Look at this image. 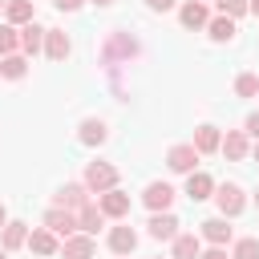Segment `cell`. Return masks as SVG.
<instances>
[{
  "instance_id": "obj_1",
  "label": "cell",
  "mask_w": 259,
  "mask_h": 259,
  "mask_svg": "<svg viewBox=\"0 0 259 259\" xmlns=\"http://www.w3.org/2000/svg\"><path fill=\"white\" fill-rule=\"evenodd\" d=\"M85 186H89L93 194L113 190V186H117V166H109V162H89V166H85Z\"/></svg>"
},
{
  "instance_id": "obj_2",
  "label": "cell",
  "mask_w": 259,
  "mask_h": 259,
  "mask_svg": "<svg viewBox=\"0 0 259 259\" xmlns=\"http://www.w3.org/2000/svg\"><path fill=\"white\" fill-rule=\"evenodd\" d=\"M214 202H219L223 219H235V214L247 206V198H243V190H239L235 182H227V186H214Z\"/></svg>"
},
{
  "instance_id": "obj_3",
  "label": "cell",
  "mask_w": 259,
  "mask_h": 259,
  "mask_svg": "<svg viewBox=\"0 0 259 259\" xmlns=\"http://www.w3.org/2000/svg\"><path fill=\"white\" fill-rule=\"evenodd\" d=\"M57 206H61V210H81V206H89V186H85V182H65V186L57 190Z\"/></svg>"
},
{
  "instance_id": "obj_4",
  "label": "cell",
  "mask_w": 259,
  "mask_h": 259,
  "mask_svg": "<svg viewBox=\"0 0 259 259\" xmlns=\"http://www.w3.org/2000/svg\"><path fill=\"white\" fill-rule=\"evenodd\" d=\"M166 166H170L174 174H194V166H198V150H194V146H170Z\"/></svg>"
},
{
  "instance_id": "obj_5",
  "label": "cell",
  "mask_w": 259,
  "mask_h": 259,
  "mask_svg": "<svg viewBox=\"0 0 259 259\" xmlns=\"http://www.w3.org/2000/svg\"><path fill=\"white\" fill-rule=\"evenodd\" d=\"M97 206H101L105 219H125V214H130V194H121V190L113 186V190L97 194Z\"/></svg>"
},
{
  "instance_id": "obj_6",
  "label": "cell",
  "mask_w": 259,
  "mask_h": 259,
  "mask_svg": "<svg viewBox=\"0 0 259 259\" xmlns=\"http://www.w3.org/2000/svg\"><path fill=\"white\" fill-rule=\"evenodd\" d=\"M45 227H49L53 235H65V239L81 231V227H77V214H73V210H61V206H53V210L45 214Z\"/></svg>"
},
{
  "instance_id": "obj_7",
  "label": "cell",
  "mask_w": 259,
  "mask_h": 259,
  "mask_svg": "<svg viewBox=\"0 0 259 259\" xmlns=\"http://www.w3.org/2000/svg\"><path fill=\"white\" fill-rule=\"evenodd\" d=\"M142 202L158 214V210H170V202H174V190L166 186V182H150L146 186V194H142Z\"/></svg>"
},
{
  "instance_id": "obj_8",
  "label": "cell",
  "mask_w": 259,
  "mask_h": 259,
  "mask_svg": "<svg viewBox=\"0 0 259 259\" xmlns=\"http://www.w3.org/2000/svg\"><path fill=\"white\" fill-rule=\"evenodd\" d=\"M93 235H69L65 243H61V255L65 259H93Z\"/></svg>"
},
{
  "instance_id": "obj_9",
  "label": "cell",
  "mask_w": 259,
  "mask_h": 259,
  "mask_svg": "<svg viewBox=\"0 0 259 259\" xmlns=\"http://www.w3.org/2000/svg\"><path fill=\"white\" fill-rule=\"evenodd\" d=\"M77 227H81V235H97V231L105 227V214H101V206H97V202L81 206V210H77Z\"/></svg>"
},
{
  "instance_id": "obj_10",
  "label": "cell",
  "mask_w": 259,
  "mask_h": 259,
  "mask_svg": "<svg viewBox=\"0 0 259 259\" xmlns=\"http://www.w3.org/2000/svg\"><path fill=\"white\" fill-rule=\"evenodd\" d=\"M150 235H154V239H170V243H174V239H178V219H174L170 210H158V214L150 219Z\"/></svg>"
},
{
  "instance_id": "obj_11",
  "label": "cell",
  "mask_w": 259,
  "mask_h": 259,
  "mask_svg": "<svg viewBox=\"0 0 259 259\" xmlns=\"http://www.w3.org/2000/svg\"><path fill=\"white\" fill-rule=\"evenodd\" d=\"M178 16H182V24H186V28H206V24H210V16H206V4H202V0H186Z\"/></svg>"
},
{
  "instance_id": "obj_12",
  "label": "cell",
  "mask_w": 259,
  "mask_h": 259,
  "mask_svg": "<svg viewBox=\"0 0 259 259\" xmlns=\"http://www.w3.org/2000/svg\"><path fill=\"white\" fill-rule=\"evenodd\" d=\"M219 150H223V154H227L231 162H243L251 146H247V134H243V130H231V134L223 138V146H219Z\"/></svg>"
},
{
  "instance_id": "obj_13",
  "label": "cell",
  "mask_w": 259,
  "mask_h": 259,
  "mask_svg": "<svg viewBox=\"0 0 259 259\" xmlns=\"http://www.w3.org/2000/svg\"><path fill=\"white\" fill-rule=\"evenodd\" d=\"M202 239H206L210 247L231 243V227H227V219H223V214H219V219H206V223H202Z\"/></svg>"
},
{
  "instance_id": "obj_14",
  "label": "cell",
  "mask_w": 259,
  "mask_h": 259,
  "mask_svg": "<svg viewBox=\"0 0 259 259\" xmlns=\"http://www.w3.org/2000/svg\"><path fill=\"white\" fill-rule=\"evenodd\" d=\"M28 247H32L36 255H57V251H61V243H57V235H53L49 227H36V231L28 235Z\"/></svg>"
},
{
  "instance_id": "obj_15",
  "label": "cell",
  "mask_w": 259,
  "mask_h": 259,
  "mask_svg": "<svg viewBox=\"0 0 259 259\" xmlns=\"http://www.w3.org/2000/svg\"><path fill=\"white\" fill-rule=\"evenodd\" d=\"M69 36L61 32V28H49V36H45V53H49V61H65L69 57Z\"/></svg>"
},
{
  "instance_id": "obj_16",
  "label": "cell",
  "mask_w": 259,
  "mask_h": 259,
  "mask_svg": "<svg viewBox=\"0 0 259 259\" xmlns=\"http://www.w3.org/2000/svg\"><path fill=\"white\" fill-rule=\"evenodd\" d=\"M186 194H190L194 202H202V198H210V194H214V182H210V174H202V170H194V174L186 178Z\"/></svg>"
},
{
  "instance_id": "obj_17",
  "label": "cell",
  "mask_w": 259,
  "mask_h": 259,
  "mask_svg": "<svg viewBox=\"0 0 259 259\" xmlns=\"http://www.w3.org/2000/svg\"><path fill=\"white\" fill-rule=\"evenodd\" d=\"M190 146H194L198 154H210V150H219V146H223V138H219V130H214V125H198Z\"/></svg>"
},
{
  "instance_id": "obj_18",
  "label": "cell",
  "mask_w": 259,
  "mask_h": 259,
  "mask_svg": "<svg viewBox=\"0 0 259 259\" xmlns=\"http://www.w3.org/2000/svg\"><path fill=\"white\" fill-rule=\"evenodd\" d=\"M109 247H113L117 255H130V251L138 247V235H134V227H113V231H109Z\"/></svg>"
},
{
  "instance_id": "obj_19",
  "label": "cell",
  "mask_w": 259,
  "mask_h": 259,
  "mask_svg": "<svg viewBox=\"0 0 259 259\" xmlns=\"http://www.w3.org/2000/svg\"><path fill=\"white\" fill-rule=\"evenodd\" d=\"M4 16H8V24H32V0H8L4 4Z\"/></svg>"
},
{
  "instance_id": "obj_20",
  "label": "cell",
  "mask_w": 259,
  "mask_h": 259,
  "mask_svg": "<svg viewBox=\"0 0 259 259\" xmlns=\"http://www.w3.org/2000/svg\"><path fill=\"white\" fill-rule=\"evenodd\" d=\"M105 138H109L105 121H97V117H85V121H81V142H85V146H101Z\"/></svg>"
},
{
  "instance_id": "obj_21",
  "label": "cell",
  "mask_w": 259,
  "mask_h": 259,
  "mask_svg": "<svg viewBox=\"0 0 259 259\" xmlns=\"http://www.w3.org/2000/svg\"><path fill=\"white\" fill-rule=\"evenodd\" d=\"M24 243H28V227H24V223H8L4 235H0V247H4V251H16V247H24Z\"/></svg>"
},
{
  "instance_id": "obj_22",
  "label": "cell",
  "mask_w": 259,
  "mask_h": 259,
  "mask_svg": "<svg viewBox=\"0 0 259 259\" xmlns=\"http://www.w3.org/2000/svg\"><path fill=\"white\" fill-rule=\"evenodd\" d=\"M45 36H49V28H40V24H24V28H20V49H24V53H36V49L45 45Z\"/></svg>"
},
{
  "instance_id": "obj_23",
  "label": "cell",
  "mask_w": 259,
  "mask_h": 259,
  "mask_svg": "<svg viewBox=\"0 0 259 259\" xmlns=\"http://www.w3.org/2000/svg\"><path fill=\"white\" fill-rule=\"evenodd\" d=\"M198 255H202L198 235H178L174 239V259H198Z\"/></svg>"
},
{
  "instance_id": "obj_24",
  "label": "cell",
  "mask_w": 259,
  "mask_h": 259,
  "mask_svg": "<svg viewBox=\"0 0 259 259\" xmlns=\"http://www.w3.org/2000/svg\"><path fill=\"white\" fill-rule=\"evenodd\" d=\"M206 32H210V40H231V36H235V20H231V16H214V20L206 24Z\"/></svg>"
},
{
  "instance_id": "obj_25",
  "label": "cell",
  "mask_w": 259,
  "mask_h": 259,
  "mask_svg": "<svg viewBox=\"0 0 259 259\" xmlns=\"http://www.w3.org/2000/svg\"><path fill=\"white\" fill-rule=\"evenodd\" d=\"M20 45V28L16 24H0V57H12Z\"/></svg>"
},
{
  "instance_id": "obj_26",
  "label": "cell",
  "mask_w": 259,
  "mask_h": 259,
  "mask_svg": "<svg viewBox=\"0 0 259 259\" xmlns=\"http://www.w3.org/2000/svg\"><path fill=\"white\" fill-rule=\"evenodd\" d=\"M24 69H28V61H24L20 53H12V57H0V73H4V77H12V81H16V77H24Z\"/></svg>"
},
{
  "instance_id": "obj_27",
  "label": "cell",
  "mask_w": 259,
  "mask_h": 259,
  "mask_svg": "<svg viewBox=\"0 0 259 259\" xmlns=\"http://www.w3.org/2000/svg\"><path fill=\"white\" fill-rule=\"evenodd\" d=\"M235 93H239V97H255V93H259V77H255V73H243V77L235 81Z\"/></svg>"
},
{
  "instance_id": "obj_28",
  "label": "cell",
  "mask_w": 259,
  "mask_h": 259,
  "mask_svg": "<svg viewBox=\"0 0 259 259\" xmlns=\"http://www.w3.org/2000/svg\"><path fill=\"white\" fill-rule=\"evenodd\" d=\"M235 259H259V239H239L235 243Z\"/></svg>"
},
{
  "instance_id": "obj_29",
  "label": "cell",
  "mask_w": 259,
  "mask_h": 259,
  "mask_svg": "<svg viewBox=\"0 0 259 259\" xmlns=\"http://www.w3.org/2000/svg\"><path fill=\"white\" fill-rule=\"evenodd\" d=\"M219 8H223V16H231V20H235V16H243V12H251V8H247V0H219Z\"/></svg>"
},
{
  "instance_id": "obj_30",
  "label": "cell",
  "mask_w": 259,
  "mask_h": 259,
  "mask_svg": "<svg viewBox=\"0 0 259 259\" xmlns=\"http://www.w3.org/2000/svg\"><path fill=\"white\" fill-rule=\"evenodd\" d=\"M247 134H251V138H255V142H259V109H255V113H251V117H247Z\"/></svg>"
},
{
  "instance_id": "obj_31",
  "label": "cell",
  "mask_w": 259,
  "mask_h": 259,
  "mask_svg": "<svg viewBox=\"0 0 259 259\" xmlns=\"http://www.w3.org/2000/svg\"><path fill=\"white\" fill-rule=\"evenodd\" d=\"M53 4H57V8H61V12H77V8H81V4H85V0H53Z\"/></svg>"
},
{
  "instance_id": "obj_32",
  "label": "cell",
  "mask_w": 259,
  "mask_h": 259,
  "mask_svg": "<svg viewBox=\"0 0 259 259\" xmlns=\"http://www.w3.org/2000/svg\"><path fill=\"white\" fill-rule=\"evenodd\" d=\"M146 4H150L154 12H170V8H174V0H146Z\"/></svg>"
},
{
  "instance_id": "obj_33",
  "label": "cell",
  "mask_w": 259,
  "mask_h": 259,
  "mask_svg": "<svg viewBox=\"0 0 259 259\" xmlns=\"http://www.w3.org/2000/svg\"><path fill=\"white\" fill-rule=\"evenodd\" d=\"M198 259H227V251H223V247H210V251H202Z\"/></svg>"
},
{
  "instance_id": "obj_34",
  "label": "cell",
  "mask_w": 259,
  "mask_h": 259,
  "mask_svg": "<svg viewBox=\"0 0 259 259\" xmlns=\"http://www.w3.org/2000/svg\"><path fill=\"white\" fill-rule=\"evenodd\" d=\"M0 227H8V210H4V202H0Z\"/></svg>"
},
{
  "instance_id": "obj_35",
  "label": "cell",
  "mask_w": 259,
  "mask_h": 259,
  "mask_svg": "<svg viewBox=\"0 0 259 259\" xmlns=\"http://www.w3.org/2000/svg\"><path fill=\"white\" fill-rule=\"evenodd\" d=\"M247 8H251V12H255V16H259V0H247Z\"/></svg>"
},
{
  "instance_id": "obj_36",
  "label": "cell",
  "mask_w": 259,
  "mask_h": 259,
  "mask_svg": "<svg viewBox=\"0 0 259 259\" xmlns=\"http://www.w3.org/2000/svg\"><path fill=\"white\" fill-rule=\"evenodd\" d=\"M93 4H101V8H105V4H113V0H93Z\"/></svg>"
},
{
  "instance_id": "obj_37",
  "label": "cell",
  "mask_w": 259,
  "mask_h": 259,
  "mask_svg": "<svg viewBox=\"0 0 259 259\" xmlns=\"http://www.w3.org/2000/svg\"><path fill=\"white\" fill-rule=\"evenodd\" d=\"M251 154H255V162H259V142H255V150H251Z\"/></svg>"
},
{
  "instance_id": "obj_38",
  "label": "cell",
  "mask_w": 259,
  "mask_h": 259,
  "mask_svg": "<svg viewBox=\"0 0 259 259\" xmlns=\"http://www.w3.org/2000/svg\"><path fill=\"white\" fill-rule=\"evenodd\" d=\"M0 259H4V247H0Z\"/></svg>"
},
{
  "instance_id": "obj_39",
  "label": "cell",
  "mask_w": 259,
  "mask_h": 259,
  "mask_svg": "<svg viewBox=\"0 0 259 259\" xmlns=\"http://www.w3.org/2000/svg\"><path fill=\"white\" fill-rule=\"evenodd\" d=\"M255 202H259V190H255Z\"/></svg>"
},
{
  "instance_id": "obj_40",
  "label": "cell",
  "mask_w": 259,
  "mask_h": 259,
  "mask_svg": "<svg viewBox=\"0 0 259 259\" xmlns=\"http://www.w3.org/2000/svg\"><path fill=\"white\" fill-rule=\"evenodd\" d=\"M0 8H4V0H0Z\"/></svg>"
},
{
  "instance_id": "obj_41",
  "label": "cell",
  "mask_w": 259,
  "mask_h": 259,
  "mask_svg": "<svg viewBox=\"0 0 259 259\" xmlns=\"http://www.w3.org/2000/svg\"><path fill=\"white\" fill-rule=\"evenodd\" d=\"M202 4H206V0H202Z\"/></svg>"
},
{
  "instance_id": "obj_42",
  "label": "cell",
  "mask_w": 259,
  "mask_h": 259,
  "mask_svg": "<svg viewBox=\"0 0 259 259\" xmlns=\"http://www.w3.org/2000/svg\"><path fill=\"white\" fill-rule=\"evenodd\" d=\"M121 259H125V255H121Z\"/></svg>"
}]
</instances>
